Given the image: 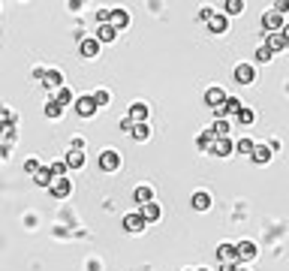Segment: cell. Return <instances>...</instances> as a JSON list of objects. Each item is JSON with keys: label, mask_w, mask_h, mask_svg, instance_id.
Returning a JSON list of instances; mask_svg holds the SVG:
<instances>
[{"label": "cell", "mask_w": 289, "mask_h": 271, "mask_svg": "<svg viewBox=\"0 0 289 271\" xmlns=\"http://www.w3.org/2000/svg\"><path fill=\"white\" fill-rule=\"evenodd\" d=\"M6 154H9V145H0V160H3Z\"/></svg>", "instance_id": "b9f144b4"}, {"label": "cell", "mask_w": 289, "mask_h": 271, "mask_svg": "<svg viewBox=\"0 0 289 271\" xmlns=\"http://www.w3.org/2000/svg\"><path fill=\"white\" fill-rule=\"evenodd\" d=\"M193 208L196 211H208L211 208V196L208 193H193Z\"/></svg>", "instance_id": "44dd1931"}, {"label": "cell", "mask_w": 289, "mask_h": 271, "mask_svg": "<svg viewBox=\"0 0 289 271\" xmlns=\"http://www.w3.org/2000/svg\"><path fill=\"white\" fill-rule=\"evenodd\" d=\"M108 24H112L115 30H121V27H127V24H130V15H127L124 9H112V18H108Z\"/></svg>", "instance_id": "e0dca14e"}, {"label": "cell", "mask_w": 289, "mask_h": 271, "mask_svg": "<svg viewBox=\"0 0 289 271\" xmlns=\"http://www.w3.org/2000/svg\"><path fill=\"white\" fill-rule=\"evenodd\" d=\"M283 24H286V21H283V15H277V12H265V15H262V27H265L268 33H280Z\"/></svg>", "instance_id": "52a82bcc"}, {"label": "cell", "mask_w": 289, "mask_h": 271, "mask_svg": "<svg viewBox=\"0 0 289 271\" xmlns=\"http://www.w3.org/2000/svg\"><path fill=\"white\" fill-rule=\"evenodd\" d=\"M208 27H211L214 33H226V27H229V18H226L223 12H214V15L208 18Z\"/></svg>", "instance_id": "4fadbf2b"}, {"label": "cell", "mask_w": 289, "mask_h": 271, "mask_svg": "<svg viewBox=\"0 0 289 271\" xmlns=\"http://www.w3.org/2000/svg\"><path fill=\"white\" fill-rule=\"evenodd\" d=\"M148 106H144V103H133L130 106V114H127V118L133 121V124H148Z\"/></svg>", "instance_id": "8992f818"}, {"label": "cell", "mask_w": 289, "mask_h": 271, "mask_svg": "<svg viewBox=\"0 0 289 271\" xmlns=\"http://www.w3.org/2000/svg\"><path fill=\"white\" fill-rule=\"evenodd\" d=\"M217 256H220L223 262H238L235 259V244H220L217 247Z\"/></svg>", "instance_id": "7402d4cb"}, {"label": "cell", "mask_w": 289, "mask_h": 271, "mask_svg": "<svg viewBox=\"0 0 289 271\" xmlns=\"http://www.w3.org/2000/svg\"><path fill=\"white\" fill-rule=\"evenodd\" d=\"M235 271H247V268H244V265H238V268H235Z\"/></svg>", "instance_id": "7bdbcfd3"}, {"label": "cell", "mask_w": 289, "mask_h": 271, "mask_svg": "<svg viewBox=\"0 0 289 271\" xmlns=\"http://www.w3.org/2000/svg\"><path fill=\"white\" fill-rule=\"evenodd\" d=\"M133 127H136V124H133L130 118H124V121H121V133H133Z\"/></svg>", "instance_id": "74e56055"}, {"label": "cell", "mask_w": 289, "mask_h": 271, "mask_svg": "<svg viewBox=\"0 0 289 271\" xmlns=\"http://www.w3.org/2000/svg\"><path fill=\"white\" fill-rule=\"evenodd\" d=\"M274 9H277V15H283V12L289 9V0H277V3H274Z\"/></svg>", "instance_id": "8d00e7d4"}, {"label": "cell", "mask_w": 289, "mask_h": 271, "mask_svg": "<svg viewBox=\"0 0 289 271\" xmlns=\"http://www.w3.org/2000/svg\"><path fill=\"white\" fill-rule=\"evenodd\" d=\"M91 100H94V106H96V108H102V106L108 103V91H94V94H91Z\"/></svg>", "instance_id": "4dcf8cb0"}, {"label": "cell", "mask_w": 289, "mask_h": 271, "mask_svg": "<svg viewBox=\"0 0 289 271\" xmlns=\"http://www.w3.org/2000/svg\"><path fill=\"white\" fill-rule=\"evenodd\" d=\"M108 18H112V9H99V12H96V21H99V24H108Z\"/></svg>", "instance_id": "d590c367"}, {"label": "cell", "mask_w": 289, "mask_h": 271, "mask_svg": "<svg viewBox=\"0 0 289 271\" xmlns=\"http://www.w3.org/2000/svg\"><path fill=\"white\" fill-rule=\"evenodd\" d=\"M205 103H208L211 108L223 106V103H226V91H223L220 85H217V88H208V91H205Z\"/></svg>", "instance_id": "ba28073f"}, {"label": "cell", "mask_w": 289, "mask_h": 271, "mask_svg": "<svg viewBox=\"0 0 289 271\" xmlns=\"http://www.w3.org/2000/svg\"><path fill=\"white\" fill-rule=\"evenodd\" d=\"M280 33H283V40H286V46H289V24H283V30H280Z\"/></svg>", "instance_id": "60d3db41"}, {"label": "cell", "mask_w": 289, "mask_h": 271, "mask_svg": "<svg viewBox=\"0 0 289 271\" xmlns=\"http://www.w3.org/2000/svg\"><path fill=\"white\" fill-rule=\"evenodd\" d=\"M99 169L102 172H118L121 169V154L118 151H102L99 154Z\"/></svg>", "instance_id": "6da1fadb"}, {"label": "cell", "mask_w": 289, "mask_h": 271, "mask_svg": "<svg viewBox=\"0 0 289 271\" xmlns=\"http://www.w3.org/2000/svg\"><path fill=\"white\" fill-rule=\"evenodd\" d=\"M253 256H256V244H253V241L235 244V259H238V265H241V262H250Z\"/></svg>", "instance_id": "5b68a950"}, {"label": "cell", "mask_w": 289, "mask_h": 271, "mask_svg": "<svg viewBox=\"0 0 289 271\" xmlns=\"http://www.w3.org/2000/svg\"><path fill=\"white\" fill-rule=\"evenodd\" d=\"M211 15H214V9H208V6H205V9H199V18H202V21H208Z\"/></svg>", "instance_id": "f35d334b"}, {"label": "cell", "mask_w": 289, "mask_h": 271, "mask_svg": "<svg viewBox=\"0 0 289 271\" xmlns=\"http://www.w3.org/2000/svg\"><path fill=\"white\" fill-rule=\"evenodd\" d=\"M232 151H235V145L229 142V136H226V139H214V145H211V154H214V157H229Z\"/></svg>", "instance_id": "9c48e42d"}, {"label": "cell", "mask_w": 289, "mask_h": 271, "mask_svg": "<svg viewBox=\"0 0 289 271\" xmlns=\"http://www.w3.org/2000/svg\"><path fill=\"white\" fill-rule=\"evenodd\" d=\"M265 49L274 54V52H283V49H289V46H286V40H283V33H265Z\"/></svg>", "instance_id": "30bf717a"}, {"label": "cell", "mask_w": 289, "mask_h": 271, "mask_svg": "<svg viewBox=\"0 0 289 271\" xmlns=\"http://www.w3.org/2000/svg\"><path fill=\"white\" fill-rule=\"evenodd\" d=\"M133 196H136L139 205H148V202H154V190H151V187H136Z\"/></svg>", "instance_id": "d6986e66"}, {"label": "cell", "mask_w": 289, "mask_h": 271, "mask_svg": "<svg viewBox=\"0 0 289 271\" xmlns=\"http://www.w3.org/2000/svg\"><path fill=\"white\" fill-rule=\"evenodd\" d=\"M235 151L244 154V157H250V154H253V142H250V139H238V142H235Z\"/></svg>", "instance_id": "f546056e"}, {"label": "cell", "mask_w": 289, "mask_h": 271, "mask_svg": "<svg viewBox=\"0 0 289 271\" xmlns=\"http://www.w3.org/2000/svg\"><path fill=\"white\" fill-rule=\"evenodd\" d=\"M253 79H256V69H253L250 63H238L235 66V82L238 85H253Z\"/></svg>", "instance_id": "277c9868"}, {"label": "cell", "mask_w": 289, "mask_h": 271, "mask_svg": "<svg viewBox=\"0 0 289 271\" xmlns=\"http://www.w3.org/2000/svg\"><path fill=\"white\" fill-rule=\"evenodd\" d=\"M124 229H127V232H142V229H144V220L139 217V211L124 217Z\"/></svg>", "instance_id": "2e32d148"}, {"label": "cell", "mask_w": 289, "mask_h": 271, "mask_svg": "<svg viewBox=\"0 0 289 271\" xmlns=\"http://www.w3.org/2000/svg\"><path fill=\"white\" fill-rule=\"evenodd\" d=\"M199 271H208V268H199Z\"/></svg>", "instance_id": "ee69618b"}, {"label": "cell", "mask_w": 289, "mask_h": 271, "mask_svg": "<svg viewBox=\"0 0 289 271\" xmlns=\"http://www.w3.org/2000/svg\"><path fill=\"white\" fill-rule=\"evenodd\" d=\"M48 172H51V178H66V163H51Z\"/></svg>", "instance_id": "1f68e13d"}, {"label": "cell", "mask_w": 289, "mask_h": 271, "mask_svg": "<svg viewBox=\"0 0 289 271\" xmlns=\"http://www.w3.org/2000/svg\"><path fill=\"white\" fill-rule=\"evenodd\" d=\"M69 193H72V181L69 178H54L51 181V196L54 199H66Z\"/></svg>", "instance_id": "7a4b0ae2"}, {"label": "cell", "mask_w": 289, "mask_h": 271, "mask_svg": "<svg viewBox=\"0 0 289 271\" xmlns=\"http://www.w3.org/2000/svg\"><path fill=\"white\" fill-rule=\"evenodd\" d=\"M250 157H253V163H268L271 160V145H253V154H250Z\"/></svg>", "instance_id": "7c38bea8"}, {"label": "cell", "mask_w": 289, "mask_h": 271, "mask_svg": "<svg viewBox=\"0 0 289 271\" xmlns=\"http://www.w3.org/2000/svg\"><path fill=\"white\" fill-rule=\"evenodd\" d=\"M54 103H60V106L66 108V106L72 103V91H69V88H57V94H54Z\"/></svg>", "instance_id": "484cf974"}, {"label": "cell", "mask_w": 289, "mask_h": 271, "mask_svg": "<svg viewBox=\"0 0 289 271\" xmlns=\"http://www.w3.org/2000/svg\"><path fill=\"white\" fill-rule=\"evenodd\" d=\"M79 54H82V57H96V54H99V43H96V36H82V43H79Z\"/></svg>", "instance_id": "3957f363"}, {"label": "cell", "mask_w": 289, "mask_h": 271, "mask_svg": "<svg viewBox=\"0 0 289 271\" xmlns=\"http://www.w3.org/2000/svg\"><path fill=\"white\" fill-rule=\"evenodd\" d=\"M223 108H226V114H238V111H241L244 106H241V100H235V97H226Z\"/></svg>", "instance_id": "4316f807"}, {"label": "cell", "mask_w": 289, "mask_h": 271, "mask_svg": "<svg viewBox=\"0 0 289 271\" xmlns=\"http://www.w3.org/2000/svg\"><path fill=\"white\" fill-rule=\"evenodd\" d=\"M76 111L82 114V118H91V114H96V106H94L91 97H82V100L76 103Z\"/></svg>", "instance_id": "9a60e30c"}, {"label": "cell", "mask_w": 289, "mask_h": 271, "mask_svg": "<svg viewBox=\"0 0 289 271\" xmlns=\"http://www.w3.org/2000/svg\"><path fill=\"white\" fill-rule=\"evenodd\" d=\"M115 36H118V30L112 24H99L96 27V43H115Z\"/></svg>", "instance_id": "5bb4252c"}, {"label": "cell", "mask_w": 289, "mask_h": 271, "mask_svg": "<svg viewBox=\"0 0 289 271\" xmlns=\"http://www.w3.org/2000/svg\"><path fill=\"white\" fill-rule=\"evenodd\" d=\"M235 268H238V262H223V268H220V271H235Z\"/></svg>", "instance_id": "ab89813d"}, {"label": "cell", "mask_w": 289, "mask_h": 271, "mask_svg": "<svg viewBox=\"0 0 289 271\" xmlns=\"http://www.w3.org/2000/svg\"><path fill=\"white\" fill-rule=\"evenodd\" d=\"M235 121H238V124H244V127H247V124H253V121H256V114H253V111H250V108H241V111H238V114H235Z\"/></svg>", "instance_id": "f1b7e54d"}, {"label": "cell", "mask_w": 289, "mask_h": 271, "mask_svg": "<svg viewBox=\"0 0 289 271\" xmlns=\"http://www.w3.org/2000/svg\"><path fill=\"white\" fill-rule=\"evenodd\" d=\"M24 169H27L30 175H36V172H40L43 166H40V160H27V163H24Z\"/></svg>", "instance_id": "e575fe53"}, {"label": "cell", "mask_w": 289, "mask_h": 271, "mask_svg": "<svg viewBox=\"0 0 289 271\" xmlns=\"http://www.w3.org/2000/svg\"><path fill=\"white\" fill-rule=\"evenodd\" d=\"M139 217H142L144 223H157V220H160V205H154V202L142 205V208H139Z\"/></svg>", "instance_id": "8fae6325"}, {"label": "cell", "mask_w": 289, "mask_h": 271, "mask_svg": "<svg viewBox=\"0 0 289 271\" xmlns=\"http://www.w3.org/2000/svg\"><path fill=\"white\" fill-rule=\"evenodd\" d=\"M256 60H262V63H268V60H271V52H268L265 46H262V49H256Z\"/></svg>", "instance_id": "836d02e7"}, {"label": "cell", "mask_w": 289, "mask_h": 271, "mask_svg": "<svg viewBox=\"0 0 289 271\" xmlns=\"http://www.w3.org/2000/svg\"><path fill=\"white\" fill-rule=\"evenodd\" d=\"M238 12H244L241 0H226V3H223V15H238Z\"/></svg>", "instance_id": "d4e9b609"}, {"label": "cell", "mask_w": 289, "mask_h": 271, "mask_svg": "<svg viewBox=\"0 0 289 271\" xmlns=\"http://www.w3.org/2000/svg\"><path fill=\"white\" fill-rule=\"evenodd\" d=\"M51 181H54V178H51V172H48L46 166H43L40 172H36V175H33V184H36V187H48Z\"/></svg>", "instance_id": "cb8c5ba5"}, {"label": "cell", "mask_w": 289, "mask_h": 271, "mask_svg": "<svg viewBox=\"0 0 289 271\" xmlns=\"http://www.w3.org/2000/svg\"><path fill=\"white\" fill-rule=\"evenodd\" d=\"M46 114H48V118H60V114H63V106L54 103V100H48V103H46Z\"/></svg>", "instance_id": "83f0119b"}, {"label": "cell", "mask_w": 289, "mask_h": 271, "mask_svg": "<svg viewBox=\"0 0 289 271\" xmlns=\"http://www.w3.org/2000/svg\"><path fill=\"white\" fill-rule=\"evenodd\" d=\"M60 82H63L60 69H48V72L43 75V85H46V88H60Z\"/></svg>", "instance_id": "ffe728a7"}, {"label": "cell", "mask_w": 289, "mask_h": 271, "mask_svg": "<svg viewBox=\"0 0 289 271\" xmlns=\"http://www.w3.org/2000/svg\"><path fill=\"white\" fill-rule=\"evenodd\" d=\"M63 163H66V169H82L85 166V154L82 151H69Z\"/></svg>", "instance_id": "ac0fdd59"}, {"label": "cell", "mask_w": 289, "mask_h": 271, "mask_svg": "<svg viewBox=\"0 0 289 271\" xmlns=\"http://www.w3.org/2000/svg\"><path fill=\"white\" fill-rule=\"evenodd\" d=\"M211 145H214V136H211V133H202V136H199V148L211 151Z\"/></svg>", "instance_id": "d6a6232c"}, {"label": "cell", "mask_w": 289, "mask_h": 271, "mask_svg": "<svg viewBox=\"0 0 289 271\" xmlns=\"http://www.w3.org/2000/svg\"><path fill=\"white\" fill-rule=\"evenodd\" d=\"M130 136H133L136 142H148V136H151V127H148V124H136Z\"/></svg>", "instance_id": "603a6c76"}]
</instances>
